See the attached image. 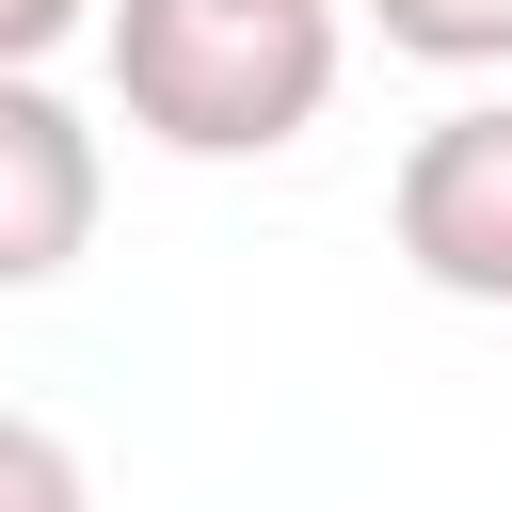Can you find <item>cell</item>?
<instances>
[{
	"label": "cell",
	"mask_w": 512,
	"mask_h": 512,
	"mask_svg": "<svg viewBox=\"0 0 512 512\" xmlns=\"http://www.w3.org/2000/svg\"><path fill=\"white\" fill-rule=\"evenodd\" d=\"M384 240L416 256V288L448 304H512V96H464L400 144L384 176Z\"/></svg>",
	"instance_id": "7a4b0ae2"
},
{
	"label": "cell",
	"mask_w": 512,
	"mask_h": 512,
	"mask_svg": "<svg viewBox=\"0 0 512 512\" xmlns=\"http://www.w3.org/2000/svg\"><path fill=\"white\" fill-rule=\"evenodd\" d=\"M0 512H96V480L48 416H0Z\"/></svg>",
	"instance_id": "5b68a950"
},
{
	"label": "cell",
	"mask_w": 512,
	"mask_h": 512,
	"mask_svg": "<svg viewBox=\"0 0 512 512\" xmlns=\"http://www.w3.org/2000/svg\"><path fill=\"white\" fill-rule=\"evenodd\" d=\"M368 32L432 80H496L512 64V0H368Z\"/></svg>",
	"instance_id": "277c9868"
},
{
	"label": "cell",
	"mask_w": 512,
	"mask_h": 512,
	"mask_svg": "<svg viewBox=\"0 0 512 512\" xmlns=\"http://www.w3.org/2000/svg\"><path fill=\"white\" fill-rule=\"evenodd\" d=\"M112 96L160 160H272L336 96V0H112Z\"/></svg>",
	"instance_id": "6da1fadb"
},
{
	"label": "cell",
	"mask_w": 512,
	"mask_h": 512,
	"mask_svg": "<svg viewBox=\"0 0 512 512\" xmlns=\"http://www.w3.org/2000/svg\"><path fill=\"white\" fill-rule=\"evenodd\" d=\"M80 16H96V0H0V64H48Z\"/></svg>",
	"instance_id": "8992f818"
},
{
	"label": "cell",
	"mask_w": 512,
	"mask_h": 512,
	"mask_svg": "<svg viewBox=\"0 0 512 512\" xmlns=\"http://www.w3.org/2000/svg\"><path fill=\"white\" fill-rule=\"evenodd\" d=\"M96 128L48 96V64H0V304L16 288H64L96 256Z\"/></svg>",
	"instance_id": "3957f363"
}]
</instances>
